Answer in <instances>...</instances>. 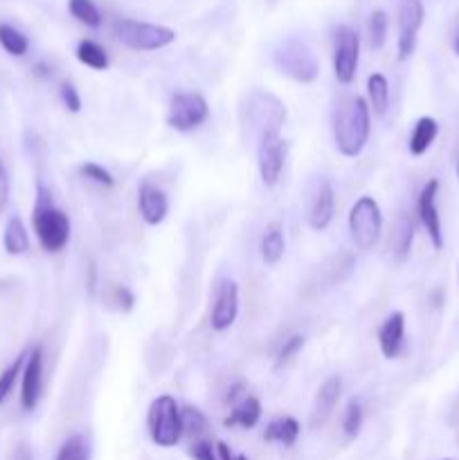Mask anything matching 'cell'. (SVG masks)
I'll return each mask as SVG.
<instances>
[{
  "label": "cell",
  "mask_w": 459,
  "mask_h": 460,
  "mask_svg": "<svg viewBox=\"0 0 459 460\" xmlns=\"http://www.w3.org/2000/svg\"><path fill=\"white\" fill-rule=\"evenodd\" d=\"M57 460H90V445L81 434L72 436L58 449Z\"/></svg>",
  "instance_id": "cell-31"
},
{
  "label": "cell",
  "mask_w": 459,
  "mask_h": 460,
  "mask_svg": "<svg viewBox=\"0 0 459 460\" xmlns=\"http://www.w3.org/2000/svg\"><path fill=\"white\" fill-rule=\"evenodd\" d=\"M457 178H459V164H457Z\"/></svg>",
  "instance_id": "cell-45"
},
{
  "label": "cell",
  "mask_w": 459,
  "mask_h": 460,
  "mask_svg": "<svg viewBox=\"0 0 459 460\" xmlns=\"http://www.w3.org/2000/svg\"><path fill=\"white\" fill-rule=\"evenodd\" d=\"M0 45L12 57H25L27 49H30V39L14 25L0 22Z\"/></svg>",
  "instance_id": "cell-25"
},
{
  "label": "cell",
  "mask_w": 459,
  "mask_h": 460,
  "mask_svg": "<svg viewBox=\"0 0 459 460\" xmlns=\"http://www.w3.org/2000/svg\"><path fill=\"white\" fill-rule=\"evenodd\" d=\"M189 456L194 460H219L210 440H196L192 445V449H189Z\"/></svg>",
  "instance_id": "cell-38"
},
{
  "label": "cell",
  "mask_w": 459,
  "mask_h": 460,
  "mask_svg": "<svg viewBox=\"0 0 459 460\" xmlns=\"http://www.w3.org/2000/svg\"><path fill=\"white\" fill-rule=\"evenodd\" d=\"M297 438H300V422L292 416L277 418L264 431L266 443H279L284 447H292L297 443Z\"/></svg>",
  "instance_id": "cell-21"
},
{
  "label": "cell",
  "mask_w": 459,
  "mask_h": 460,
  "mask_svg": "<svg viewBox=\"0 0 459 460\" xmlns=\"http://www.w3.org/2000/svg\"><path fill=\"white\" fill-rule=\"evenodd\" d=\"M387 25H390V22H387V13L382 12V9L372 12V16H369L367 34H369V45H372L374 49H381L382 45H385Z\"/></svg>",
  "instance_id": "cell-32"
},
{
  "label": "cell",
  "mask_w": 459,
  "mask_h": 460,
  "mask_svg": "<svg viewBox=\"0 0 459 460\" xmlns=\"http://www.w3.org/2000/svg\"><path fill=\"white\" fill-rule=\"evenodd\" d=\"M115 36L122 45L138 52H156L166 48L176 40V31L171 27L156 25L147 21H133V18H122L115 22Z\"/></svg>",
  "instance_id": "cell-3"
},
{
  "label": "cell",
  "mask_w": 459,
  "mask_h": 460,
  "mask_svg": "<svg viewBox=\"0 0 459 460\" xmlns=\"http://www.w3.org/2000/svg\"><path fill=\"white\" fill-rule=\"evenodd\" d=\"M112 301H115L117 308L124 310V313L133 310V305H135L133 292H130L126 286H115V288H112Z\"/></svg>",
  "instance_id": "cell-37"
},
{
  "label": "cell",
  "mask_w": 459,
  "mask_h": 460,
  "mask_svg": "<svg viewBox=\"0 0 459 460\" xmlns=\"http://www.w3.org/2000/svg\"><path fill=\"white\" fill-rule=\"evenodd\" d=\"M32 225H34V234L40 247L50 254L66 250V245L70 243V218H68L66 211L54 205L52 193L43 184H39V189H36Z\"/></svg>",
  "instance_id": "cell-1"
},
{
  "label": "cell",
  "mask_w": 459,
  "mask_h": 460,
  "mask_svg": "<svg viewBox=\"0 0 459 460\" xmlns=\"http://www.w3.org/2000/svg\"><path fill=\"white\" fill-rule=\"evenodd\" d=\"M367 94L369 108H372L376 115H385L387 108H390V84H387V76L381 75V72L369 75Z\"/></svg>",
  "instance_id": "cell-24"
},
{
  "label": "cell",
  "mask_w": 459,
  "mask_h": 460,
  "mask_svg": "<svg viewBox=\"0 0 459 460\" xmlns=\"http://www.w3.org/2000/svg\"><path fill=\"white\" fill-rule=\"evenodd\" d=\"M414 243V225L410 218H399L394 229V236H392V247H394L396 261H405L412 252Z\"/></svg>",
  "instance_id": "cell-26"
},
{
  "label": "cell",
  "mask_w": 459,
  "mask_h": 460,
  "mask_svg": "<svg viewBox=\"0 0 459 460\" xmlns=\"http://www.w3.org/2000/svg\"><path fill=\"white\" fill-rule=\"evenodd\" d=\"M248 115H250L252 126L259 130V135L279 133L282 124L286 121V106L274 94L256 93L250 97Z\"/></svg>",
  "instance_id": "cell-10"
},
{
  "label": "cell",
  "mask_w": 459,
  "mask_h": 460,
  "mask_svg": "<svg viewBox=\"0 0 459 460\" xmlns=\"http://www.w3.org/2000/svg\"><path fill=\"white\" fill-rule=\"evenodd\" d=\"M454 52H457V57H459V36H457V40H454Z\"/></svg>",
  "instance_id": "cell-43"
},
{
  "label": "cell",
  "mask_w": 459,
  "mask_h": 460,
  "mask_svg": "<svg viewBox=\"0 0 459 460\" xmlns=\"http://www.w3.org/2000/svg\"><path fill=\"white\" fill-rule=\"evenodd\" d=\"M40 389H43V349L34 346L27 350L25 367H22L21 382V407L22 411H34L40 400Z\"/></svg>",
  "instance_id": "cell-14"
},
{
  "label": "cell",
  "mask_w": 459,
  "mask_h": 460,
  "mask_svg": "<svg viewBox=\"0 0 459 460\" xmlns=\"http://www.w3.org/2000/svg\"><path fill=\"white\" fill-rule=\"evenodd\" d=\"M372 133V108L363 97H351L336 117V146L345 157H358Z\"/></svg>",
  "instance_id": "cell-2"
},
{
  "label": "cell",
  "mask_w": 459,
  "mask_h": 460,
  "mask_svg": "<svg viewBox=\"0 0 459 460\" xmlns=\"http://www.w3.org/2000/svg\"><path fill=\"white\" fill-rule=\"evenodd\" d=\"M436 196H439V180H428L423 184L421 193H418L417 200V211H418V220H421L423 229L428 232V238H430L432 247L436 252L444 247V227H441V216H439V207H436Z\"/></svg>",
  "instance_id": "cell-11"
},
{
  "label": "cell",
  "mask_w": 459,
  "mask_h": 460,
  "mask_svg": "<svg viewBox=\"0 0 459 460\" xmlns=\"http://www.w3.org/2000/svg\"><path fill=\"white\" fill-rule=\"evenodd\" d=\"M342 394V380L338 376H331L328 380H324V385L320 386L318 394H315L313 404H310V416H309V427L310 429H322L328 422V418L333 416L338 407V400Z\"/></svg>",
  "instance_id": "cell-16"
},
{
  "label": "cell",
  "mask_w": 459,
  "mask_h": 460,
  "mask_svg": "<svg viewBox=\"0 0 459 460\" xmlns=\"http://www.w3.org/2000/svg\"><path fill=\"white\" fill-rule=\"evenodd\" d=\"M405 341V314L400 310L392 313L390 317L382 322L381 331H378V346H381V353L387 359H396L403 350Z\"/></svg>",
  "instance_id": "cell-18"
},
{
  "label": "cell",
  "mask_w": 459,
  "mask_h": 460,
  "mask_svg": "<svg viewBox=\"0 0 459 460\" xmlns=\"http://www.w3.org/2000/svg\"><path fill=\"white\" fill-rule=\"evenodd\" d=\"M9 460H34V456H32V449L27 447L25 443H18L16 447H14L12 456H9Z\"/></svg>",
  "instance_id": "cell-41"
},
{
  "label": "cell",
  "mask_w": 459,
  "mask_h": 460,
  "mask_svg": "<svg viewBox=\"0 0 459 460\" xmlns=\"http://www.w3.org/2000/svg\"><path fill=\"white\" fill-rule=\"evenodd\" d=\"M423 18H426L423 0H399V43H396L399 61H408L417 49Z\"/></svg>",
  "instance_id": "cell-9"
},
{
  "label": "cell",
  "mask_w": 459,
  "mask_h": 460,
  "mask_svg": "<svg viewBox=\"0 0 459 460\" xmlns=\"http://www.w3.org/2000/svg\"><path fill=\"white\" fill-rule=\"evenodd\" d=\"M304 344H306V337H304V335H292V337H288V340L284 341L282 349H279L277 359H274V368L286 367V364L291 362V359L295 358V355L300 353L302 349H304Z\"/></svg>",
  "instance_id": "cell-35"
},
{
  "label": "cell",
  "mask_w": 459,
  "mask_h": 460,
  "mask_svg": "<svg viewBox=\"0 0 459 460\" xmlns=\"http://www.w3.org/2000/svg\"><path fill=\"white\" fill-rule=\"evenodd\" d=\"M457 283H459V270H457Z\"/></svg>",
  "instance_id": "cell-44"
},
{
  "label": "cell",
  "mask_w": 459,
  "mask_h": 460,
  "mask_svg": "<svg viewBox=\"0 0 459 460\" xmlns=\"http://www.w3.org/2000/svg\"><path fill=\"white\" fill-rule=\"evenodd\" d=\"M363 420H364V413H363V404L358 400H349L345 409V416H342V429H345L346 438H356L363 429Z\"/></svg>",
  "instance_id": "cell-30"
},
{
  "label": "cell",
  "mask_w": 459,
  "mask_h": 460,
  "mask_svg": "<svg viewBox=\"0 0 459 460\" xmlns=\"http://www.w3.org/2000/svg\"><path fill=\"white\" fill-rule=\"evenodd\" d=\"M210 117V106L205 97L198 93H178L169 102V115L166 124L178 133H189V130L201 128Z\"/></svg>",
  "instance_id": "cell-7"
},
{
  "label": "cell",
  "mask_w": 459,
  "mask_h": 460,
  "mask_svg": "<svg viewBox=\"0 0 459 460\" xmlns=\"http://www.w3.org/2000/svg\"><path fill=\"white\" fill-rule=\"evenodd\" d=\"M216 456H219V460H248L243 454H234L225 443H216Z\"/></svg>",
  "instance_id": "cell-40"
},
{
  "label": "cell",
  "mask_w": 459,
  "mask_h": 460,
  "mask_svg": "<svg viewBox=\"0 0 459 460\" xmlns=\"http://www.w3.org/2000/svg\"><path fill=\"white\" fill-rule=\"evenodd\" d=\"M349 232L356 247L372 250L382 232V214L372 196H363L354 202L349 211Z\"/></svg>",
  "instance_id": "cell-6"
},
{
  "label": "cell",
  "mask_w": 459,
  "mask_h": 460,
  "mask_svg": "<svg viewBox=\"0 0 459 460\" xmlns=\"http://www.w3.org/2000/svg\"><path fill=\"white\" fill-rule=\"evenodd\" d=\"M274 63H277L284 75L300 81V84H313L320 75V66L313 49L300 39L282 40L274 49Z\"/></svg>",
  "instance_id": "cell-5"
},
{
  "label": "cell",
  "mask_w": 459,
  "mask_h": 460,
  "mask_svg": "<svg viewBox=\"0 0 459 460\" xmlns=\"http://www.w3.org/2000/svg\"><path fill=\"white\" fill-rule=\"evenodd\" d=\"M79 173L84 175L86 180H90V182L102 184V187H112V184H115V178H112L111 171L104 169L97 162H86V164H81Z\"/></svg>",
  "instance_id": "cell-34"
},
{
  "label": "cell",
  "mask_w": 459,
  "mask_h": 460,
  "mask_svg": "<svg viewBox=\"0 0 459 460\" xmlns=\"http://www.w3.org/2000/svg\"><path fill=\"white\" fill-rule=\"evenodd\" d=\"M441 460H453V458H441Z\"/></svg>",
  "instance_id": "cell-46"
},
{
  "label": "cell",
  "mask_w": 459,
  "mask_h": 460,
  "mask_svg": "<svg viewBox=\"0 0 459 460\" xmlns=\"http://www.w3.org/2000/svg\"><path fill=\"white\" fill-rule=\"evenodd\" d=\"M261 259L268 265H277L282 261L284 252H286V241H284V229L279 223H273L266 227L264 236H261Z\"/></svg>",
  "instance_id": "cell-22"
},
{
  "label": "cell",
  "mask_w": 459,
  "mask_h": 460,
  "mask_svg": "<svg viewBox=\"0 0 459 460\" xmlns=\"http://www.w3.org/2000/svg\"><path fill=\"white\" fill-rule=\"evenodd\" d=\"M72 16L79 22H84L86 27H99L102 25V12L94 4V0H70L68 3Z\"/></svg>",
  "instance_id": "cell-28"
},
{
  "label": "cell",
  "mask_w": 459,
  "mask_h": 460,
  "mask_svg": "<svg viewBox=\"0 0 459 460\" xmlns=\"http://www.w3.org/2000/svg\"><path fill=\"white\" fill-rule=\"evenodd\" d=\"M286 162V142L279 133L259 135V175L266 187H274Z\"/></svg>",
  "instance_id": "cell-12"
},
{
  "label": "cell",
  "mask_w": 459,
  "mask_h": 460,
  "mask_svg": "<svg viewBox=\"0 0 459 460\" xmlns=\"http://www.w3.org/2000/svg\"><path fill=\"white\" fill-rule=\"evenodd\" d=\"M333 209H336V196L333 187L327 178L313 180L309 189V225L315 232H324L333 220Z\"/></svg>",
  "instance_id": "cell-13"
},
{
  "label": "cell",
  "mask_w": 459,
  "mask_h": 460,
  "mask_svg": "<svg viewBox=\"0 0 459 460\" xmlns=\"http://www.w3.org/2000/svg\"><path fill=\"white\" fill-rule=\"evenodd\" d=\"M360 58V39L354 27L340 25L336 30V49H333V75L340 84L349 85L356 79Z\"/></svg>",
  "instance_id": "cell-8"
},
{
  "label": "cell",
  "mask_w": 459,
  "mask_h": 460,
  "mask_svg": "<svg viewBox=\"0 0 459 460\" xmlns=\"http://www.w3.org/2000/svg\"><path fill=\"white\" fill-rule=\"evenodd\" d=\"M241 391H243V382L234 385L232 389H230V394H228V402L230 404H237V400H238V395H241Z\"/></svg>",
  "instance_id": "cell-42"
},
{
  "label": "cell",
  "mask_w": 459,
  "mask_h": 460,
  "mask_svg": "<svg viewBox=\"0 0 459 460\" xmlns=\"http://www.w3.org/2000/svg\"><path fill=\"white\" fill-rule=\"evenodd\" d=\"M138 207L144 223L156 227V225H160L162 220L166 218V214H169V198H166V193L162 191V189L144 182L138 193Z\"/></svg>",
  "instance_id": "cell-17"
},
{
  "label": "cell",
  "mask_w": 459,
  "mask_h": 460,
  "mask_svg": "<svg viewBox=\"0 0 459 460\" xmlns=\"http://www.w3.org/2000/svg\"><path fill=\"white\" fill-rule=\"evenodd\" d=\"M7 196H9V178H7V171H4L3 160H0V209L7 205Z\"/></svg>",
  "instance_id": "cell-39"
},
{
  "label": "cell",
  "mask_w": 459,
  "mask_h": 460,
  "mask_svg": "<svg viewBox=\"0 0 459 460\" xmlns=\"http://www.w3.org/2000/svg\"><path fill=\"white\" fill-rule=\"evenodd\" d=\"M436 135H439V124H436L435 117H418L417 124H414L412 135H410V153H412L414 157L426 155L428 148L435 144Z\"/></svg>",
  "instance_id": "cell-19"
},
{
  "label": "cell",
  "mask_w": 459,
  "mask_h": 460,
  "mask_svg": "<svg viewBox=\"0 0 459 460\" xmlns=\"http://www.w3.org/2000/svg\"><path fill=\"white\" fill-rule=\"evenodd\" d=\"M3 247L7 254L12 256H21L30 250V236H27L25 223H22L18 216H12L4 225V234H3Z\"/></svg>",
  "instance_id": "cell-23"
},
{
  "label": "cell",
  "mask_w": 459,
  "mask_h": 460,
  "mask_svg": "<svg viewBox=\"0 0 459 460\" xmlns=\"http://www.w3.org/2000/svg\"><path fill=\"white\" fill-rule=\"evenodd\" d=\"M76 58H79L84 66L93 67V70H106L108 67V54L106 49L102 48L99 43L94 40L86 39L76 45Z\"/></svg>",
  "instance_id": "cell-27"
},
{
  "label": "cell",
  "mask_w": 459,
  "mask_h": 460,
  "mask_svg": "<svg viewBox=\"0 0 459 460\" xmlns=\"http://www.w3.org/2000/svg\"><path fill=\"white\" fill-rule=\"evenodd\" d=\"M183 416V434H189L192 438L202 440L201 436L207 431V418L202 416V411H198L196 407H184L180 411Z\"/></svg>",
  "instance_id": "cell-33"
},
{
  "label": "cell",
  "mask_w": 459,
  "mask_h": 460,
  "mask_svg": "<svg viewBox=\"0 0 459 460\" xmlns=\"http://www.w3.org/2000/svg\"><path fill=\"white\" fill-rule=\"evenodd\" d=\"M148 434L158 447H176L183 438V416L171 395H160L148 407Z\"/></svg>",
  "instance_id": "cell-4"
},
{
  "label": "cell",
  "mask_w": 459,
  "mask_h": 460,
  "mask_svg": "<svg viewBox=\"0 0 459 460\" xmlns=\"http://www.w3.org/2000/svg\"><path fill=\"white\" fill-rule=\"evenodd\" d=\"M238 314V286L232 279H223L216 288L214 296V308H212V328L216 332H223L228 328H232V323L237 322Z\"/></svg>",
  "instance_id": "cell-15"
},
{
  "label": "cell",
  "mask_w": 459,
  "mask_h": 460,
  "mask_svg": "<svg viewBox=\"0 0 459 460\" xmlns=\"http://www.w3.org/2000/svg\"><path fill=\"white\" fill-rule=\"evenodd\" d=\"M58 97H61L63 106L68 108L70 112H79L81 111V97L79 93H76V88L72 84H61V88H58Z\"/></svg>",
  "instance_id": "cell-36"
},
{
  "label": "cell",
  "mask_w": 459,
  "mask_h": 460,
  "mask_svg": "<svg viewBox=\"0 0 459 460\" xmlns=\"http://www.w3.org/2000/svg\"><path fill=\"white\" fill-rule=\"evenodd\" d=\"M261 418V404L255 395H243L241 402L232 404V411L225 418V427H243V429H252L256 427Z\"/></svg>",
  "instance_id": "cell-20"
},
{
  "label": "cell",
  "mask_w": 459,
  "mask_h": 460,
  "mask_svg": "<svg viewBox=\"0 0 459 460\" xmlns=\"http://www.w3.org/2000/svg\"><path fill=\"white\" fill-rule=\"evenodd\" d=\"M27 350H22L3 373H0V404H4V400L9 398V394L14 391V385H16L18 377L22 376V367H25Z\"/></svg>",
  "instance_id": "cell-29"
}]
</instances>
